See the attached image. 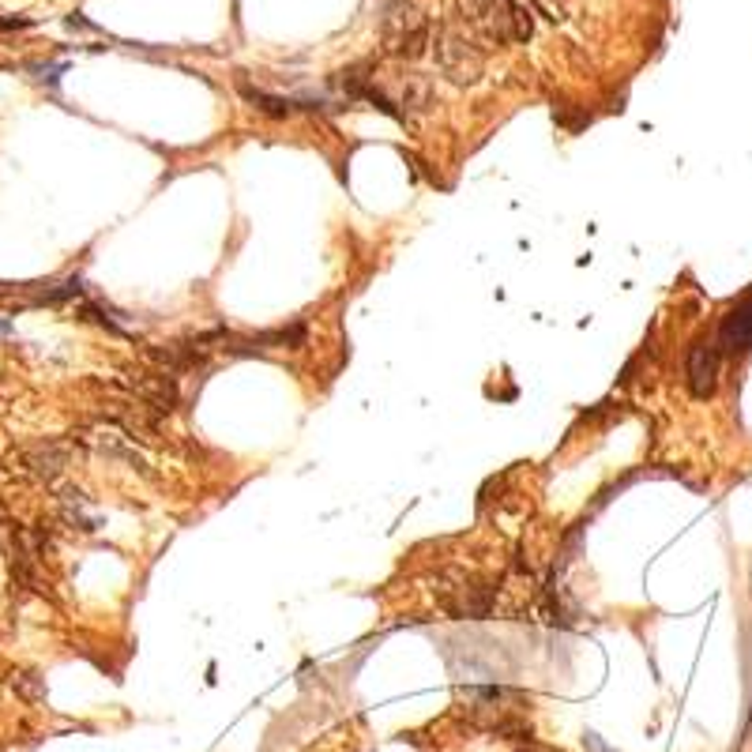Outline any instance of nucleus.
<instances>
[{
	"label": "nucleus",
	"mask_w": 752,
	"mask_h": 752,
	"mask_svg": "<svg viewBox=\"0 0 752 752\" xmlns=\"http://www.w3.org/2000/svg\"><path fill=\"white\" fill-rule=\"evenodd\" d=\"M463 5H467V12H470V15H478L482 8H489V5H493V0H463Z\"/></svg>",
	"instance_id": "nucleus-9"
},
{
	"label": "nucleus",
	"mask_w": 752,
	"mask_h": 752,
	"mask_svg": "<svg viewBox=\"0 0 752 752\" xmlns=\"http://www.w3.org/2000/svg\"><path fill=\"white\" fill-rule=\"evenodd\" d=\"M388 98L399 106V113H429L433 110V80L429 75H418V72H410V75H403V80L395 83V91H388Z\"/></svg>",
	"instance_id": "nucleus-6"
},
{
	"label": "nucleus",
	"mask_w": 752,
	"mask_h": 752,
	"mask_svg": "<svg viewBox=\"0 0 752 752\" xmlns=\"http://www.w3.org/2000/svg\"><path fill=\"white\" fill-rule=\"evenodd\" d=\"M718 362H722V354H718V346L715 342H708V339H699V342H692V350H689V365H685V381H689V391L696 395V399H708V395H715V388H718Z\"/></svg>",
	"instance_id": "nucleus-5"
},
{
	"label": "nucleus",
	"mask_w": 752,
	"mask_h": 752,
	"mask_svg": "<svg viewBox=\"0 0 752 752\" xmlns=\"http://www.w3.org/2000/svg\"><path fill=\"white\" fill-rule=\"evenodd\" d=\"M493 602H497V587L478 583V580H463L456 587L440 591V610L451 617H489Z\"/></svg>",
	"instance_id": "nucleus-3"
},
{
	"label": "nucleus",
	"mask_w": 752,
	"mask_h": 752,
	"mask_svg": "<svg viewBox=\"0 0 752 752\" xmlns=\"http://www.w3.org/2000/svg\"><path fill=\"white\" fill-rule=\"evenodd\" d=\"M64 459H68V451L61 444H34L23 451V463H27L38 478H57L64 470Z\"/></svg>",
	"instance_id": "nucleus-8"
},
{
	"label": "nucleus",
	"mask_w": 752,
	"mask_h": 752,
	"mask_svg": "<svg viewBox=\"0 0 752 752\" xmlns=\"http://www.w3.org/2000/svg\"><path fill=\"white\" fill-rule=\"evenodd\" d=\"M437 64L456 87H470L482 80L486 53L478 45V31L467 27L459 19H448L437 34Z\"/></svg>",
	"instance_id": "nucleus-1"
},
{
	"label": "nucleus",
	"mask_w": 752,
	"mask_h": 752,
	"mask_svg": "<svg viewBox=\"0 0 752 752\" xmlns=\"http://www.w3.org/2000/svg\"><path fill=\"white\" fill-rule=\"evenodd\" d=\"M237 91H241V98L248 106H253L256 113H264V117H271V121H283V117H290L294 110H297V102L294 98H283V94H271V91H264V87H256L248 75H237Z\"/></svg>",
	"instance_id": "nucleus-7"
},
{
	"label": "nucleus",
	"mask_w": 752,
	"mask_h": 752,
	"mask_svg": "<svg viewBox=\"0 0 752 752\" xmlns=\"http://www.w3.org/2000/svg\"><path fill=\"white\" fill-rule=\"evenodd\" d=\"M715 346H718V354H726V358H745L752 350V290L722 316Z\"/></svg>",
	"instance_id": "nucleus-4"
},
{
	"label": "nucleus",
	"mask_w": 752,
	"mask_h": 752,
	"mask_svg": "<svg viewBox=\"0 0 752 752\" xmlns=\"http://www.w3.org/2000/svg\"><path fill=\"white\" fill-rule=\"evenodd\" d=\"M5 332H8V320H0V335H5Z\"/></svg>",
	"instance_id": "nucleus-10"
},
{
	"label": "nucleus",
	"mask_w": 752,
	"mask_h": 752,
	"mask_svg": "<svg viewBox=\"0 0 752 752\" xmlns=\"http://www.w3.org/2000/svg\"><path fill=\"white\" fill-rule=\"evenodd\" d=\"M381 34H384V53L399 61H418L429 49V23L410 0H388L381 15Z\"/></svg>",
	"instance_id": "nucleus-2"
}]
</instances>
